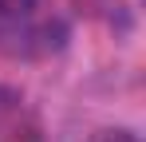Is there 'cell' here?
<instances>
[{
	"instance_id": "obj_1",
	"label": "cell",
	"mask_w": 146,
	"mask_h": 142,
	"mask_svg": "<svg viewBox=\"0 0 146 142\" xmlns=\"http://www.w3.org/2000/svg\"><path fill=\"white\" fill-rule=\"evenodd\" d=\"M91 142H138V134L134 130H99V134H91Z\"/></svg>"
}]
</instances>
